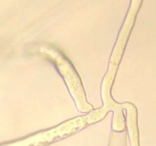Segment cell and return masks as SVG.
I'll return each mask as SVG.
<instances>
[{
  "mask_svg": "<svg viewBox=\"0 0 156 146\" xmlns=\"http://www.w3.org/2000/svg\"><path fill=\"white\" fill-rule=\"evenodd\" d=\"M38 52L56 65V68L63 77L67 87L76 101V105L81 111H88L92 106L87 103L83 87L79 75L74 68L63 54L54 47L50 46H41L37 48Z\"/></svg>",
  "mask_w": 156,
  "mask_h": 146,
  "instance_id": "6da1fadb",
  "label": "cell"
}]
</instances>
